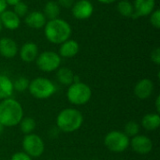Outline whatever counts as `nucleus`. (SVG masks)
Masks as SVG:
<instances>
[{
	"label": "nucleus",
	"mask_w": 160,
	"mask_h": 160,
	"mask_svg": "<svg viewBox=\"0 0 160 160\" xmlns=\"http://www.w3.org/2000/svg\"><path fill=\"white\" fill-rule=\"evenodd\" d=\"M43 28L46 39L49 42L57 45H60L64 41L70 38L72 34L70 24L66 20L61 18L47 21Z\"/></svg>",
	"instance_id": "nucleus-1"
},
{
	"label": "nucleus",
	"mask_w": 160,
	"mask_h": 160,
	"mask_svg": "<svg viewBox=\"0 0 160 160\" xmlns=\"http://www.w3.org/2000/svg\"><path fill=\"white\" fill-rule=\"evenodd\" d=\"M23 118L22 105L13 98H6L0 102V124L5 128L17 126Z\"/></svg>",
	"instance_id": "nucleus-2"
},
{
	"label": "nucleus",
	"mask_w": 160,
	"mask_h": 160,
	"mask_svg": "<svg viewBox=\"0 0 160 160\" xmlns=\"http://www.w3.org/2000/svg\"><path fill=\"white\" fill-rule=\"evenodd\" d=\"M83 123L82 112L73 108H67L61 111L56 117L57 128L66 133L77 131Z\"/></svg>",
	"instance_id": "nucleus-3"
},
{
	"label": "nucleus",
	"mask_w": 160,
	"mask_h": 160,
	"mask_svg": "<svg viewBox=\"0 0 160 160\" xmlns=\"http://www.w3.org/2000/svg\"><path fill=\"white\" fill-rule=\"evenodd\" d=\"M28 90L34 98L46 99L55 93L56 88L51 80L44 77H37L29 82Z\"/></svg>",
	"instance_id": "nucleus-4"
},
{
	"label": "nucleus",
	"mask_w": 160,
	"mask_h": 160,
	"mask_svg": "<svg viewBox=\"0 0 160 160\" xmlns=\"http://www.w3.org/2000/svg\"><path fill=\"white\" fill-rule=\"evenodd\" d=\"M92 97V90L89 87V85L79 82H73L68 86V89L67 91V98L68 100L77 106L84 105L86 104Z\"/></svg>",
	"instance_id": "nucleus-5"
},
{
	"label": "nucleus",
	"mask_w": 160,
	"mask_h": 160,
	"mask_svg": "<svg viewBox=\"0 0 160 160\" xmlns=\"http://www.w3.org/2000/svg\"><path fill=\"white\" fill-rule=\"evenodd\" d=\"M129 138L121 131L113 130L109 132L104 139V144L108 150L113 153H122L129 146Z\"/></svg>",
	"instance_id": "nucleus-6"
},
{
	"label": "nucleus",
	"mask_w": 160,
	"mask_h": 160,
	"mask_svg": "<svg viewBox=\"0 0 160 160\" xmlns=\"http://www.w3.org/2000/svg\"><path fill=\"white\" fill-rule=\"evenodd\" d=\"M61 56L53 51H45L40 52L37 59V67L43 72H52L57 70L61 65Z\"/></svg>",
	"instance_id": "nucleus-7"
},
{
	"label": "nucleus",
	"mask_w": 160,
	"mask_h": 160,
	"mask_svg": "<svg viewBox=\"0 0 160 160\" xmlns=\"http://www.w3.org/2000/svg\"><path fill=\"white\" fill-rule=\"evenodd\" d=\"M22 145L23 152L31 158L40 157L45 149L44 142L42 141V139L38 135L34 133L25 135L22 140Z\"/></svg>",
	"instance_id": "nucleus-8"
},
{
	"label": "nucleus",
	"mask_w": 160,
	"mask_h": 160,
	"mask_svg": "<svg viewBox=\"0 0 160 160\" xmlns=\"http://www.w3.org/2000/svg\"><path fill=\"white\" fill-rule=\"evenodd\" d=\"M72 15L77 20L89 19L94 13V6L89 0L75 1L71 8Z\"/></svg>",
	"instance_id": "nucleus-9"
},
{
	"label": "nucleus",
	"mask_w": 160,
	"mask_h": 160,
	"mask_svg": "<svg viewBox=\"0 0 160 160\" xmlns=\"http://www.w3.org/2000/svg\"><path fill=\"white\" fill-rule=\"evenodd\" d=\"M134 152L139 155H147L153 149V142L144 135H136L132 138L130 143Z\"/></svg>",
	"instance_id": "nucleus-10"
},
{
	"label": "nucleus",
	"mask_w": 160,
	"mask_h": 160,
	"mask_svg": "<svg viewBox=\"0 0 160 160\" xmlns=\"http://www.w3.org/2000/svg\"><path fill=\"white\" fill-rule=\"evenodd\" d=\"M156 0H134V18L149 16L156 9Z\"/></svg>",
	"instance_id": "nucleus-11"
},
{
	"label": "nucleus",
	"mask_w": 160,
	"mask_h": 160,
	"mask_svg": "<svg viewBox=\"0 0 160 160\" xmlns=\"http://www.w3.org/2000/svg\"><path fill=\"white\" fill-rule=\"evenodd\" d=\"M24 22L28 27L35 30H38L45 26L47 22V19L43 14V12L38 10H34L26 14V16L24 17Z\"/></svg>",
	"instance_id": "nucleus-12"
},
{
	"label": "nucleus",
	"mask_w": 160,
	"mask_h": 160,
	"mask_svg": "<svg viewBox=\"0 0 160 160\" xmlns=\"http://www.w3.org/2000/svg\"><path fill=\"white\" fill-rule=\"evenodd\" d=\"M19 54L21 59L25 62V63H32L36 61L38 55L39 54L38 52V47L35 42L28 41L25 42L20 49Z\"/></svg>",
	"instance_id": "nucleus-13"
},
{
	"label": "nucleus",
	"mask_w": 160,
	"mask_h": 160,
	"mask_svg": "<svg viewBox=\"0 0 160 160\" xmlns=\"http://www.w3.org/2000/svg\"><path fill=\"white\" fill-rule=\"evenodd\" d=\"M154 92V82L150 79H142L134 87V94L140 99H146Z\"/></svg>",
	"instance_id": "nucleus-14"
},
{
	"label": "nucleus",
	"mask_w": 160,
	"mask_h": 160,
	"mask_svg": "<svg viewBox=\"0 0 160 160\" xmlns=\"http://www.w3.org/2000/svg\"><path fill=\"white\" fill-rule=\"evenodd\" d=\"M0 20L3 27H5L8 30L14 31L18 29L21 25V18L17 16L13 12V10L6 9L4 12L0 14Z\"/></svg>",
	"instance_id": "nucleus-15"
},
{
	"label": "nucleus",
	"mask_w": 160,
	"mask_h": 160,
	"mask_svg": "<svg viewBox=\"0 0 160 160\" xmlns=\"http://www.w3.org/2000/svg\"><path fill=\"white\" fill-rule=\"evenodd\" d=\"M18 53V46L15 40L10 38H0V54L5 58H13Z\"/></svg>",
	"instance_id": "nucleus-16"
},
{
	"label": "nucleus",
	"mask_w": 160,
	"mask_h": 160,
	"mask_svg": "<svg viewBox=\"0 0 160 160\" xmlns=\"http://www.w3.org/2000/svg\"><path fill=\"white\" fill-rule=\"evenodd\" d=\"M80 51V45L78 41L75 39L68 38V40L64 41L62 44H60L59 47V55L61 58H72L75 55L78 54Z\"/></svg>",
	"instance_id": "nucleus-17"
},
{
	"label": "nucleus",
	"mask_w": 160,
	"mask_h": 160,
	"mask_svg": "<svg viewBox=\"0 0 160 160\" xmlns=\"http://www.w3.org/2000/svg\"><path fill=\"white\" fill-rule=\"evenodd\" d=\"M142 126L148 131H154L160 126L159 113H148L145 114L142 119Z\"/></svg>",
	"instance_id": "nucleus-18"
},
{
	"label": "nucleus",
	"mask_w": 160,
	"mask_h": 160,
	"mask_svg": "<svg viewBox=\"0 0 160 160\" xmlns=\"http://www.w3.org/2000/svg\"><path fill=\"white\" fill-rule=\"evenodd\" d=\"M13 91V82L6 75H0V99L3 100L10 98Z\"/></svg>",
	"instance_id": "nucleus-19"
},
{
	"label": "nucleus",
	"mask_w": 160,
	"mask_h": 160,
	"mask_svg": "<svg viewBox=\"0 0 160 160\" xmlns=\"http://www.w3.org/2000/svg\"><path fill=\"white\" fill-rule=\"evenodd\" d=\"M74 73L73 71L66 67L63 68H59L57 69V73H56V77L58 82L61 84L64 85H70L74 82Z\"/></svg>",
	"instance_id": "nucleus-20"
},
{
	"label": "nucleus",
	"mask_w": 160,
	"mask_h": 160,
	"mask_svg": "<svg viewBox=\"0 0 160 160\" xmlns=\"http://www.w3.org/2000/svg\"><path fill=\"white\" fill-rule=\"evenodd\" d=\"M60 12H61V8L59 7L56 1H52V0L48 1L44 6L43 14L48 20L59 18Z\"/></svg>",
	"instance_id": "nucleus-21"
},
{
	"label": "nucleus",
	"mask_w": 160,
	"mask_h": 160,
	"mask_svg": "<svg viewBox=\"0 0 160 160\" xmlns=\"http://www.w3.org/2000/svg\"><path fill=\"white\" fill-rule=\"evenodd\" d=\"M117 11L119 12L120 15L123 17H133L134 18V7L133 3H131L128 0H120L117 3Z\"/></svg>",
	"instance_id": "nucleus-22"
},
{
	"label": "nucleus",
	"mask_w": 160,
	"mask_h": 160,
	"mask_svg": "<svg viewBox=\"0 0 160 160\" xmlns=\"http://www.w3.org/2000/svg\"><path fill=\"white\" fill-rule=\"evenodd\" d=\"M19 124H20V128L24 135L31 134L33 130L36 128V121L31 117L22 118Z\"/></svg>",
	"instance_id": "nucleus-23"
},
{
	"label": "nucleus",
	"mask_w": 160,
	"mask_h": 160,
	"mask_svg": "<svg viewBox=\"0 0 160 160\" xmlns=\"http://www.w3.org/2000/svg\"><path fill=\"white\" fill-rule=\"evenodd\" d=\"M140 132V126L138 125L137 122L135 121H130L128 123H127V125L125 126V134L128 137V138H133L136 135H139Z\"/></svg>",
	"instance_id": "nucleus-24"
},
{
	"label": "nucleus",
	"mask_w": 160,
	"mask_h": 160,
	"mask_svg": "<svg viewBox=\"0 0 160 160\" xmlns=\"http://www.w3.org/2000/svg\"><path fill=\"white\" fill-rule=\"evenodd\" d=\"M29 81L24 78V77H20L18 78L14 82H13V89L18 91V92H23L26 89H28L29 86Z\"/></svg>",
	"instance_id": "nucleus-25"
},
{
	"label": "nucleus",
	"mask_w": 160,
	"mask_h": 160,
	"mask_svg": "<svg viewBox=\"0 0 160 160\" xmlns=\"http://www.w3.org/2000/svg\"><path fill=\"white\" fill-rule=\"evenodd\" d=\"M13 12L20 18L25 17L28 13V6L22 1H20L19 3L13 6Z\"/></svg>",
	"instance_id": "nucleus-26"
},
{
	"label": "nucleus",
	"mask_w": 160,
	"mask_h": 160,
	"mask_svg": "<svg viewBox=\"0 0 160 160\" xmlns=\"http://www.w3.org/2000/svg\"><path fill=\"white\" fill-rule=\"evenodd\" d=\"M150 23L153 27L156 29L160 28V10L158 8H156L150 15Z\"/></svg>",
	"instance_id": "nucleus-27"
},
{
	"label": "nucleus",
	"mask_w": 160,
	"mask_h": 160,
	"mask_svg": "<svg viewBox=\"0 0 160 160\" xmlns=\"http://www.w3.org/2000/svg\"><path fill=\"white\" fill-rule=\"evenodd\" d=\"M151 60L153 63L156 65L159 66L160 65V48H156L152 51L151 52Z\"/></svg>",
	"instance_id": "nucleus-28"
},
{
	"label": "nucleus",
	"mask_w": 160,
	"mask_h": 160,
	"mask_svg": "<svg viewBox=\"0 0 160 160\" xmlns=\"http://www.w3.org/2000/svg\"><path fill=\"white\" fill-rule=\"evenodd\" d=\"M10 160H32V158L24 152H18L12 155Z\"/></svg>",
	"instance_id": "nucleus-29"
},
{
	"label": "nucleus",
	"mask_w": 160,
	"mask_h": 160,
	"mask_svg": "<svg viewBox=\"0 0 160 160\" xmlns=\"http://www.w3.org/2000/svg\"><path fill=\"white\" fill-rule=\"evenodd\" d=\"M57 4L59 5L60 8H71L75 0H57Z\"/></svg>",
	"instance_id": "nucleus-30"
},
{
	"label": "nucleus",
	"mask_w": 160,
	"mask_h": 160,
	"mask_svg": "<svg viewBox=\"0 0 160 160\" xmlns=\"http://www.w3.org/2000/svg\"><path fill=\"white\" fill-rule=\"evenodd\" d=\"M7 7L8 5L6 3V0H0V14L7 9Z\"/></svg>",
	"instance_id": "nucleus-31"
},
{
	"label": "nucleus",
	"mask_w": 160,
	"mask_h": 160,
	"mask_svg": "<svg viewBox=\"0 0 160 160\" xmlns=\"http://www.w3.org/2000/svg\"><path fill=\"white\" fill-rule=\"evenodd\" d=\"M156 109H157V112L158 113L160 112V96H158L157 98H156Z\"/></svg>",
	"instance_id": "nucleus-32"
},
{
	"label": "nucleus",
	"mask_w": 160,
	"mask_h": 160,
	"mask_svg": "<svg viewBox=\"0 0 160 160\" xmlns=\"http://www.w3.org/2000/svg\"><path fill=\"white\" fill-rule=\"evenodd\" d=\"M20 1H22V0H6V3H7L8 6H12L13 7L14 5H16Z\"/></svg>",
	"instance_id": "nucleus-33"
},
{
	"label": "nucleus",
	"mask_w": 160,
	"mask_h": 160,
	"mask_svg": "<svg viewBox=\"0 0 160 160\" xmlns=\"http://www.w3.org/2000/svg\"><path fill=\"white\" fill-rule=\"evenodd\" d=\"M97 1L101 4H112V3L116 2L117 0H97Z\"/></svg>",
	"instance_id": "nucleus-34"
},
{
	"label": "nucleus",
	"mask_w": 160,
	"mask_h": 160,
	"mask_svg": "<svg viewBox=\"0 0 160 160\" xmlns=\"http://www.w3.org/2000/svg\"><path fill=\"white\" fill-rule=\"evenodd\" d=\"M3 130H4V127H3V126H2V125L0 124V135H1L2 133H3Z\"/></svg>",
	"instance_id": "nucleus-35"
},
{
	"label": "nucleus",
	"mask_w": 160,
	"mask_h": 160,
	"mask_svg": "<svg viewBox=\"0 0 160 160\" xmlns=\"http://www.w3.org/2000/svg\"><path fill=\"white\" fill-rule=\"evenodd\" d=\"M2 29H3V25H2V22H1V20H0V33H1Z\"/></svg>",
	"instance_id": "nucleus-36"
}]
</instances>
